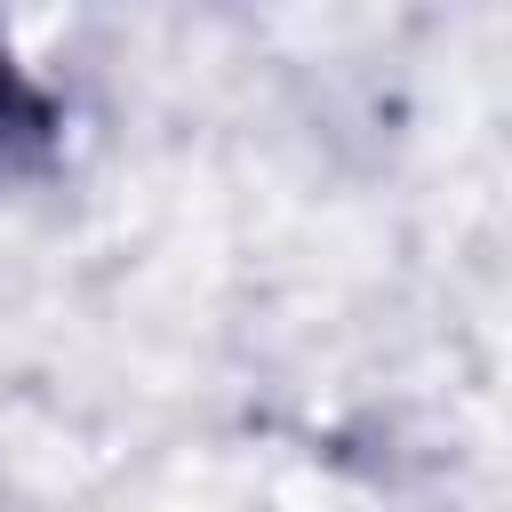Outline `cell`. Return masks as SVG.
I'll use <instances>...</instances> for the list:
<instances>
[{"label":"cell","mask_w":512,"mask_h":512,"mask_svg":"<svg viewBox=\"0 0 512 512\" xmlns=\"http://www.w3.org/2000/svg\"><path fill=\"white\" fill-rule=\"evenodd\" d=\"M56 144H64V112H56V96L0 48V192L32 184V176L56 160Z\"/></svg>","instance_id":"6da1fadb"}]
</instances>
